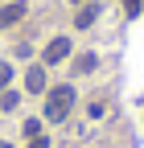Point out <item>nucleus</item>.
I'll list each match as a JSON object with an SVG mask.
<instances>
[{
	"label": "nucleus",
	"instance_id": "nucleus-1",
	"mask_svg": "<svg viewBox=\"0 0 144 148\" xmlns=\"http://www.w3.org/2000/svg\"><path fill=\"white\" fill-rule=\"evenodd\" d=\"M70 107H74V86H53L45 95V119L49 123H62L70 115Z\"/></svg>",
	"mask_w": 144,
	"mask_h": 148
},
{
	"label": "nucleus",
	"instance_id": "nucleus-2",
	"mask_svg": "<svg viewBox=\"0 0 144 148\" xmlns=\"http://www.w3.org/2000/svg\"><path fill=\"white\" fill-rule=\"evenodd\" d=\"M62 58H70V37H53V41L45 45V66L62 62Z\"/></svg>",
	"mask_w": 144,
	"mask_h": 148
},
{
	"label": "nucleus",
	"instance_id": "nucleus-3",
	"mask_svg": "<svg viewBox=\"0 0 144 148\" xmlns=\"http://www.w3.org/2000/svg\"><path fill=\"white\" fill-rule=\"evenodd\" d=\"M21 16H25V4H21V0H12L8 8H0V29H8V25H16V21H21Z\"/></svg>",
	"mask_w": 144,
	"mask_h": 148
},
{
	"label": "nucleus",
	"instance_id": "nucleus-4",
	"mask_svg": "<svg viewBox=\"0 0 144 148\" xmlns=\"http://www.w3.org/2000/svg\"><path fill=\"white\" fill-rule=\"evenodd\" d=\"M25 86L33 90V95H41V90H45V66H33V70L25 74Z\"/></svg>",
	"mask_w": 144,
	"mask_h": 148
},
{
	"label": "nucleus",
	"instance_id": "nucleus-5",
	"mask_svg": "<svg viewBox=\"0 0 144 148\" xmlns=\"http://www.w3.org/2000/svg\"><path fill=\"white\" fill-rule=\"evenodd\" d=\"M95 16H99V4H86V8H82V12L74 16V25H78V29H86V25L95 21Z\"/></svg>",
	"mask_w": 144,
	"mask_h": 148
},
{
	"label": "nucleus",
	"instance_id": "nucleus-6",
	"mask_svg": "<svg viewBox=\"0 0 144 148\" xmlns=\"http://www.w3.org/2000/svg\"><path fill=\"white\" fill-rule=\"evenodd\" d=\"M95 66H99V58H95V53H82V58L74 62V70H78V74H91Z\"/></svg>",
	"mask_w": 144,
	"mask_h": 148
},
{
	"label": "nucleus",
	"instance_id": "nucleus-7",
	"mask_svg": "<svg viewBox=\"0 0 144 148\" xmlns=\"http://www.w3.org/2000/svg\"><path fill=\"white\" fill-rule=\"evenodd\" d=\"M8 78H12V62H0V95H4V86H8Z\"/></svg>",
	"mask_w": 144,
	"mask_h": 148
},
{
	"label": "nucleus",
	"instance_id": "nucleus-8",
	"mask_svg": "<svg viewBox=\"0 0 144 148\" xmlns=\"http://www.w3.org/2000/svg\"><path fill=\"white\" fill-rule=\"evenodd\" d=\"M16 103H21V95H16V90H8V95H4V99H0V107H4V111H12Z\"/></svg>",
	"mask_w": 144,
	"mask_h": 148
},
{
	"label": "nucleus",
	"instance_id": "nucleus-9",
	"mask_svg": "<svg viewBox=\"0 0 144 148\" xmlns=\"http://www.w3.org/2000/svg\"><path fill=\"white\" fill-rule=\"evenodd\" d=\"M25 136H29V140L41 136V119H29V123H25Z\"/></svg>",
	"mask_w": 144,
	"mask_h": 148
},
{
	"label": "nucleus",
	"instance_id": "nucleus-10",
	"mask_svg": "<svg viewBox=\"0 0 144 148\" xmlns=\"http://www.w3.org/2000/svg\"><path fill=\"white\" fill-rule=\"evenodd\" d=\"M123 12H128V16H140V0H123Z\"/></svg>",
	"mask_w": 144,
	"mask_h": 148
},
{
	"label": "nucleus",
	"instance_id": "nucleus-11",
	"mask_svg": "<svg viewBox=\"0 0 144 148\" xmlns=\"http://www.w3.org/2000/svg\"><path fill=\"white\" fill-rule=\"evenodd\" d=\"M29 148H49V140H41V136H33V140H29Z\"/></svg>",
	"mask_w": 144,
	"mask_h": 148
},
{
	"label": "nucleus",
	"instance_id": "nucleus-12",
	"mask_svg": "<svg viewBox=\"0 0 144 148\" xmlns=\"http://www.w3.org/2000/svg\"><path fill=\"white\" fill-rule=\"evenodd\" d=\"M0 148H12V144H4V140H0Z\"/></svg>",
	"mask_w": 144,
	"mask_h": 148
}]
</instances>
